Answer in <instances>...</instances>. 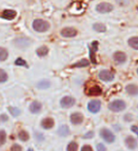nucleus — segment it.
I'll use <instances>...</instances> for the list:
<instances>
[{
  "mask_svg": "<svg viewBox=\"0 0 138 151\" xmlns=\"http://www.w3.org/2000/svg\"><path fill=\"white\" fill-rule=\"evenodd\" d=\"M32 27L37 32H46L49 29L50 25L48 22L43 20V19H35L32 23Z\"/></svg>",
  "mask_w": 138,
  "mask_h": 151,
  "instance_id": "nucleus-1",
  "label": "nucleus"
},
{
  "mask_svg": "<svg viewBox=\"0 0 138 151\" xmlns=\"http://www.w3.org/2000/svg\"><path fill=\"white\" fill-rule=\"evenodd\" d=\"M108 108L109 110L113 112H119L126 109V103L123 100H120V99H116V100H113L109 104Z\"/></svg>",
  "mask_w": 138,
  "mask_h": 151,
  "instance_id": "nucleus-2",
  "label": "nucleus"
},
{
  "mask_svg": "<svg viewBox=\"0 0 138 151\" xmlns=\"http://www.w3.org/2000/svg\"><path fill=\"white\" fill-rule=\"evenodd\" d=\"M31 44L30 39H28L27 37H21V38H17V39L14 40V45L20 49H25L27 46H30Z\"/></svg>",
  "mask_w": 138,
  "mask_h": 151,
  "instance_id": "nucleus-3",
  "label": "nucleus"
},
{
  "mask_svg": "<svg viewBox=\"0 0 138 151\" xmlns=\"http://www.w3.org/2000/svg\"><path fill=\"white\" fill-rule=\"evenodd\" d=\"M98 44L99 42L98 41H94L92 42L91 45L89 46V49H90V60H91L92 63H97V52H98Z\"/></svg>",
  "mask_w": 138,
  "mask_h": 151,
  "instance_id": "nucleus-4",
  "label": "nucleus"
},
{
  "mask_svg": "<svg viewBox=\"0 0 138 151\" xmlns=\"http://www.w3.org/2000/svg\"><path fill=\"white\" fill-rule=\"evenodd\" d=\"M100 136L102 137V139L107 142L109 144H112L115 142L116 140V137L115 135L113 134V132L111 130H109L107 129H101L100 130Z\"/></svg>",
  "mask_w": 138,
  "mask_h": 151,
  "instance_id": "nucleus-5",
  "label": "nucleus"
},
{
  "mask_svg": "<svg viewBox=\"0 0 138 151\" xmlns=\"http://www.w3.org/2000/svg\"><path fill=\"white\" fill-rule=\"evenodd\" d=\"M98 78L99 79L103 80V81H112V80L115 78V74L111 72L110 70H102L99 72L98 74Z\"/></svg>",
  "mask_w": 138,
  "mask_h": 151,
  "instance_id": "nucleus-6",
  "label": "nucleus"
},
{
  "mask_svg": "<svg viewBox=\"0 0 138 151\" xmlns=\"http://www.w3.org/2000/svg\"><path fill=\"white\" fill-rule=\"evenodd\" d=\"M96 9H97V12H100V13H108V12H110L113 11V6L112 4H110V3L102 2V3L98 5Z\"/></svg>",
  "mask_w": 138,
  "mask_h": 151,
  "instance_id": "nucleus-7",
  "label": "nucleus"
},
{
  "mask_svg": "<svg viewBox=\"0 0 138 151\" xmlns=\"http://www.w3.org/2000/svg\"><path fill=\"white\" fill-rule=\"evenodd\" d=\"M88 111L92 113H97L99 111L101 108V102L99 100H97V99H95V100H91L89 103H88Z\"/></svg>",
  "mask_w": 138,
  "mask_h": 151,
  "instance_id": "nucleus-8",
  "label": "nucleus"
},
{
  "mask_svg": "<svg viewBox=\"0 0 138 151\" xmlns=\"http://www.w3.org/2000/svg\"><path fill=\"white\" fill-rule=\"evenodd\" d=\"M78 30L74 27H64L61 30V35L64 38H73L77 36Z\"/></svg>",
  "mask_w": 138,
  "mask_h": 151,
  "instance_id": "nucleus-9",
  "label": "nucleus"
},
{
  "mask_svg": "<svg viewBox=\"0 0 138 151\" xmlns=\"http://www.w3.org/2000/svg\"><path fill=\"white\" fill-rule=\"evenodd\" d=\"M85 93H86L88 96H100L102 93V89L99 87L98 85H94V86L86 89Z\"/></svg>",
  "mask_w": 138,
  "mask_h": 151,
  "instance_id": "nucleus-10",
  "label": "nucleus"
},
{
  "mask_svg": "<svg viewBox=\"0 0 138 151\" xmlns=\"http://www.w3.org/2000/svg\"><path fill=\"white\" fill-rule=\"evenodd\" d=\"M83 119L84 117L80 112H74L70 116V121L73 125H80L83 122Z\"/></svg>",
  "mask_w": 138,
  "mask_h": 151,
  "instance_id": "nucleus-11",
  "label": "nucleus"
},
{
  "mask_svg": "<svg viewBox=\"0 0 138 151\" xmlns=\"http://www.w3.org/2000/svg\"><path fill=\"white\" fill-rule=\"evenodd\" d=\"M75 99L71 96H64L61 99V106L64 108V109H68L71 108L72 106L75 105Z\"/></svg>",
  "mask_w": 138,
  "mask_h": 151,
  "instance_id": "nucleus-12",
  "label": "nucleus"
},
{
  "mask_svg": "<svg viewBox=\"0 0 138 151\" xmlns=\"http://www.w3.org/2000/svg\"><path fill=\"white\" fill-rule=\"evenodd\" d=\"M113 60H115V61H116L118 64H122L127 60V56L124 52L117 51L113 54Z\"/></svg>",
  "mask_w": 138,
  "mask_h": 151,
  "instance_id": "nucleus-13",
  "label": "nucleus"
},
{
  "mask_svg": "<svg viewBox=\"0 0 138 151\" xmlns=\"http://www.w3.org/2000/svg\"><path fill=\"white\" fill-rule=\"evenodd\" d=\"M1 18L6 19V20H12L16 17V12L13 9H5L1 13Z\"/></svg>",
  "mask_w": 138,
  "mask_h": 151,
  "instance_id": "nucleus-14",
  "label": "nucleus"
},
{
  "mask_svg": "<svg viewBox=\"0 0 138 151\" xmlns=\"http://www.w3.org/2000/svg\"><path fill=\"white\" fill-rule=\"evenodd\" d=\"M41 126L44 127L45 129H50L54 127V120L50 117H46L45 119L42 120Z\"/></svg>",
  "mask_w": 138,
  "mask_h": 151,
  "instance_id": "nucleus-15",
  "label": "nucleus"
},
{
  "mask_svg": "<svg viewBox=\"0 0 138 151\" xmlns=\"http://www.w3.org/2000/svg\"><path fill=\"white\" fill-rule=\"evenodd\" d=\"M125 144L127 145V147L130 148V149H134L137 146V142H136L135 138H134L132 136L127 137L126 140H125Z\"/></svg>",
  "mask_w": 138,
  "mask_h": 151,
  "instance_id": "nucleus-16",
  "label": "nucleus"
},
{
  "mask_svg": "<svg viewBox=\"0 0 138 151\" xmlns=\"http://www.w3.org/2000/svg\"><path fill=\"white\" fill-rule=\"evenodd\" d=\"M42 110V104L38 101H33L30 106V111L32 113H38Z\"/></svg>",
  "mask_w": 138,
  "mask_h": 151,
  "instance_id": "nucleus-17",
  "label": "nucleus"
},
{
  "mask_svg": "<svg viewBox=\"0 0 138 151\" xmlns=\"http://www.w3.org/2000/svg\"><path fill=\"white\" fill-rule=\"evenodd\" d=\"M126 92L131 96H136L138 94V86L135 84H129L126 86Z\"/></svg>",
  "mask_w": 138,
  "mask_h": 151,
  "instance_id": "nucleus-18",
  "label": "nucleus"
},
{
  "mask_svg": "<svg viewBox=\"0 0 138 151\" xmlns=\"http://www.w3.org/2000/svg\"><path fill=\"white\" fill-rule=\"evenodd\" d=\"M89 64H90L89 60H87L86 59H82V60H80L79 61H78V63L72 64V65H71V67H72V68H75V67L82 68V67H87Z\"/></svg>",
  "mask_w": 138,
  "mask_h": 151,
  "instance_id": "nucleus-19",
  "label": "nucleus"
},
{
  "mask_svg": "<svg viewBox=\"0 0 138 151\" xmlns=\"http://www.w3.org/2000/svg\"><path fill=\"white\" fill-rule=\"evenodd\" d=\"M129 45L135 50H138V37H131L128 41Z\"/></svg>",
  "mask_w": 138,
  "mask_h": 151,
  "instance_id": "nucleus-20",
  "label": "nucleus"
},
{
  "mask_svg": "<svg viewBox=\"0 0 138 151\" xmlns=\"http://www.w3.org/2000/svg\"><path fill=\"white\" fill-rule=\"evenodd\" d=\"M58 133H59V135L63 136V137L67 136V135L69 134V129H68V127L66 126V125H63V126H61V127H59Z\"/></svg>",
  "mask_w": 138,
  "mask_h": 151,
  "instance_id": "nucleus-21",
  "label": "nucleus"
},
{
  "mask_svg": "<svg viewBox=\"0 0 138 151\" xmlns=\"http://www.w3.org/2000/svg\"><path fill=\"white\" fill-rule=\"evenodd\" d=\"M47 53H48V48L45 45L39 47V48L36 50V54L39 57H45L47 55Z\"/></svg>",
  "mask_w": 138,
  "mask_h": 151,
  "instance_id": "nucleus-22",
  "label": "nucleus"
},
{
  "mask_svg": "<svg viewBox=\"0 0 138 151\" xmlns=\"http://www.w3.org/2000/svg\"><path fill=\"white\" fill-rule=\"evenodd\" d=\"M94 30H96L97 32H105L106 31V27L105 25H103L101 23H96L93 26Z\"/></svg>",
  "mask_w": 138,
  "mask_h": 151,
  "instance_id": "nucleus-23",
  "label": "nucleus"
},
{
  "mask_svg": "<svg viewBox=\"0 0 138 151\" xmlns=\"http://www.w3.org/2000/svg\"><path fill=\"white\" fill-rule=\"evenodd\" d=\"M18 138L22 142H27L28 139H30V134H28L26 130H21L18 133Z\"/></svg>",
  "mask_w": 138,
  "mask_h": 151,
  "instance_id": "nucleus-24",
  "label": "nucleus"
},
{
  "mask_svg": "<svg viewBox=\"0 0 138 151\" xmlns=\"http://www.w3.org/2000/svg\"><path fill=\"white\" fill-rule=\"evenodd\" d=\"M9 57V52L6 48L4 47H0V61H4L8 59Z\"/></svg>",
  "mask_w": 138,
  "mask_h": 151,
  "instance_id": "nucleus-25",
  "label": "nucleus"
},
{
  "mask_svg": "<svg viewBox=\"0 0 138 151\" xmlns=\"http://www.w3.org/2000/svg\"><path fill=\"white\" fill-rule=\"evenodd\" d=\"M50 86V82L48 80H41V81L37 84V87L39 89H46Z\"/></svg>",
  "mask_w": 138,
  "mask_h": 151,
  "instance_id": "nucleus-26",
  "label": "nucleus"
},
{
  "mask_svg": "<svg viewBox=\"0 0 138 151\" xmlns=\"http://www.w3.org/2000/svg\"><path fill=\"white\" fill-rule=\"evenodd\" d=\"M8 80V74L6 71L3 69H0V83H4Z\"/></svg>",
  "mask_w": 138,
  "mask_h": 151,
  "instance_id": "nucleus-27",
  "label": "nucleus"
},
{
  "mask_svg": "<svg viewBox=\"0 0 138 151\" xmlns=\"http://www.w3.org/2000/svg\"><path fill=\"white\" fill-rule=\"evenodd\" d=\"M78 147L79 145L76 142H70L66 149H67V151H78Z\"/></svg>",
  "mask_w": 138,
  "mask_h": 151,
  "instance_id": "nucleus-28",
  "label": "nucleus"
},
{
  "mask_svg": "<svg viewBox=\"0 0 138 151\" xmlns=\"http://www.w3.org/2000/svg\"><path fill=\"white\" fill-rule=\"evenodd\" d=\"M14 64L17 65V66H25V67H28V65L27 63V61L25 60H23L22 58H18L17 60H15L14 61Z\"/></svg>",
  "mask_w": 138,
  "mask_h": 151,
  "instance_id": "nucleus-29",
  "label": "nucleus"
},
{
  "mask_svg": "<svg viewBox=\"0 0 138 151\" xmlns=\"http://www.w3.org/2000/svg\"><path fill=\"white\" fill-rule=\"evenodd\" d=\"M6 139H7V134L5 130L1 129L0 130V146H2L5 143H6Z\"/></svg>",
  "mask_w": 138,
  "mask_h": 151,
  "instance_id": "nucleus-30",
  "label": "nucleus"
},
{
  "mask_svg": "<svg viewBox=\"0 0 138 151\" xmlns=\"http://www.w3.org/2000/svg\"><path fill=\"white\" fill-rule=\"evenodd\" d=\"M9 112H11V114H12V116H18L21 112L19 109L14 108V107H9Z\"/></svg>",
  "mask_w": 138,
  "mask_h": 151,
  "instance_id": "nucleus-31",
  "label": "nucleus"
},
{
  "mask_svg": "<svg viewBox=\"0 0 138 151\" xmlns=\"http://www.w3.org/2000/svg\"><path fill=\"white\" fill-rule=\"evenodd\" d=\"M11 151H22V146L17 144H14L11 147Z\"/></svg>",
  "mask_w": 138,
  "mask_h": 151,
  "instance_id": "nucleus-32",
  "label": "nucleus"
},
{
  "mask_svg": "<svg viewBox=\"0 0 138 151\" xmlns=\"http://www.w3.org/2000/svg\"><path fill=\"white\" fill-rule=\"evenodd\" d=\"M97 150L98 151H106V147L103 144H98L97 145Z\"/></svg>",
  "mask_w": 138,
  "mask_h": 151,
  "instance_id": "nucleus-33",
  "label": "nucleus"
},
{
  "mask_svg": "<svg viewBox=\"0 0 138 151\" xmlns=\"http://www.w3.org/2000/svg\"><path fill=\"white\" fill-rule=\"evenodd\" d=\"M93 136H94V131H89V132H87V133L83 136V138L90 139V138H93Z\"/></svg>",
  "mask_w": 138,
  "mask_h": 151,
  "instance_id": "nucleus-34",
  "label": "nucleus"
},
{
  "mask_svg": "<svg viewBox=\"0 0 138 151\" xmlns=\"http://www.w3.org/2000/svg\"><path fill=\"white\" fill-rule=\"evenodd\" d=\"M82 151H93V148L90 145H83L82 147Z\"/></svg>",
  "mask_w": 138,
  "mask_h": 151,
  "instance_id": "nucleus-35",
  "label": "nucleus"
},
{
  "mask_svg": "<svg viewBox=\"0 0 138 151\" xmlns=\"http://www.w3.org/2000/svg\"><path fill=\"white\" fill-rule=\"evenodd\" d=\"M0 120L1 121H7L8 120V117H7V115L6 114H2L1 116H0Z\"/></svg>",
  "mask_w": 138,
  "mask_h": 151,
  "instance_id": "nucleus-36",
  "label": "nucleus"
},
{
  "mask_svg": "<svg viewBox=\"0 0 138 151\" xmlns=\"http://www.w3.org/2000/svg\"><path fill=\"white\" fill-rule=\"evenodd\" d=\"M27 151H34V150H33L32 148H28V149H27Z\"/></svg>",
  "mask_w": 138,
  "mask_h": 151,
  "instance_id": "nucleus-37",
  "label": "nucleus"
},
{
  "mask_svg": "<svg viewBox=\"0 0 138 151\" xmlns=\"http://www.w3.org/2000/svg\"><path fill=\"white\" fill-rule=\"evenodd\" d=\"M135 133H136V134H137V136H138V130H137V131L135 132Z\"/></svg>",
  "mask_w": 138,
  "mask_h": 151,
  "instance_id": "nucleus-38",
  "label": "nucleus"
},
{
  "mask_svg": "<svg viewBox=\"0 0 138 151\" xmlns=\"http://www.w3.org/2000/svg\"><path fill=\"white\" fill-rule=\"evenodd\" d=\"M137 74H138V69H137Z\"/></svg>",
  "mask_w": 138,
  "mask_h": 151,
  "instance_id": "nucleus-39",
  "label": "nucleus"
}]
</instances>
